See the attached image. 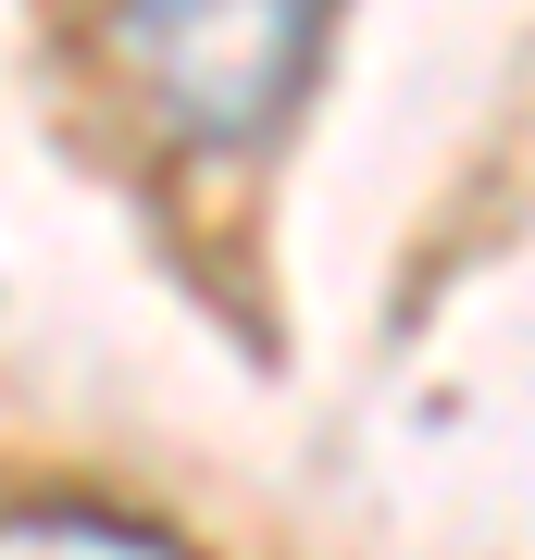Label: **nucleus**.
<instances>
[{
    "label": "nucleus",
    "mask_w": 535,
    "mask_h": 560,
    "mask_svg": "<svg viewBox=\"0 0 535 560\" xmlns=\"http://www.w3.org/2000/svg\"><path fill=\"white\" fill-rule=\"evenodd\" d=\"M0 560H175V548L150 523H113V511H13Z\"/></svg>",
    "instance_id": "nucleus-2"
},
{
    "label": "nucleus",
    "mask_w": 535,
    "mask_h": 560,
    "mask_svg": "<svg viewBox=\"0 0 535 560\" xmlns=\"http://www.w3.org/2000/svg\"><path fill=\"white\" fill-rule=\"evenodd\" d=\"M337 0H125V62L187 138H261L324 50Z\"/></svg>",
    "instance_id": "nucleus-1"
}]
</instances>
